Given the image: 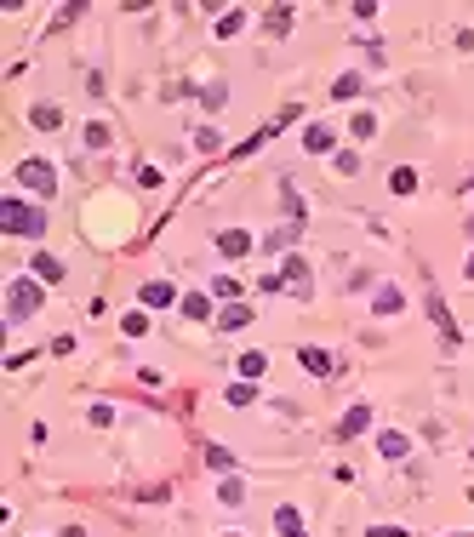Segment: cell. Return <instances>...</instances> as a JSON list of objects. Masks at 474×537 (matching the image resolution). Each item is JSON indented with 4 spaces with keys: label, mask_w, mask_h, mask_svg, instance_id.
<instances>
[{
    "label": "cell",
    "mask_w": 474,
    "mask_h": 537,
    "mask_svg": "<svg viewBox=\"0 0 474 537\" xmlns=\"http://www.w3.org/2000/svg\"><path fill=\"white\" fill-rule=\"evenodd\" d=\"M360 92V75H337V86H331V98H355Z\"/></svg>",
    "instance_id": "44dd1931"
},
{
    "label": "cell",
    "mask_w": 474,
    "mask_h": 537,
    "mask_svg": "<svg viewBox=\"0 0 474 537\" xmlns=\"http://www.w3.org/2000/svg\"><path fill=\"white\" fill-rule=\"evenodd\" d=\"M400 309H406L400 286H377V315H400Z\"/></svg>",
    "instance_id": "9c48e42d"
},
{
    "label": "cell",
    "mask_w": 474,
    "mask_h": 537,
    "mask_svg": "<svg viewBox=\"0 0 474 537\" xmlns=\"http://www.w3.org/2000/svg\"><path fill=\"white\" fill-rule=\"evenodd\" d=\"M218 326H223V332H240V326H251V309H223V315H218Z\"/></svg>",
    "instance_id": "9a60e30c"
},
{
    "label": "cell",
    "mask_w": 474,
    "mask_h": 537,
    "mask_svg": "<svg viewBox=\"0 0 474 537\" xmlns=\"http://www.w3.org/2000/svg\"><path fill=\"white\" fill-rule=\"evenodd\" d=\"M331 143H337L331 126H309V131H303V149H309V155H331Z\"/></svg>",
    "instance_id": "52a82bcc"
},
{
    "label": "cell",
    "mask_w": 474,
    "mask_h": 537,
    "mask_svg": "<svg viewBox=\"0 0 474 537\" xmlns=\"http://www.w3.org/2000/svg\"><path fill=\"white\" fill-rule=\"evenodd\" d=\"M389 189H395V195H412V189H417V172H412V166H395V177H389Z\"/></svg>",
    "instance_id": "5bb4252c"
},
{
    "label": "cell",
    "mask_w": 474,
    "mask_h": 537,
    "mask_svg": "<svg viewBox=\"0 0 474 537\" xmlns=\"http://www.w3.org/2000/svg\"><path fill=\"white\" fill-rule=\"evenodd\" d=\"M29 275H34L40 286H58V280H63V263H58L52 252H40V257H29Z\"/></svg>",
    "instance_id": "277c9868"
},
{
    "label": "cell",
    "mask_w": 474,
    "mask_h": 537,
    "mask_svg": "<svg viewBox=\"0 0 474 537\" xmlns=\"http://www.w3.org/2000/svg\"><path fill=\"white\" fill-rule=\"evenodd\" d=\"M211 292H218V297H240V280H235V275H218V280H211Z\"/></svg>",
    "instance_id": "603a6c76"
},
{
    "label": "cell",
    "mask_w": 474,
    "mask_h": 537,
    "mask_svg": "<svg viewBox=\"0 0 474 537\" xmlns=\"http://www.w3.org/2000/svg\"><path fill=\"white\" fill-rule=\"evenodd\" d=\"M0 229L6 235H46V217H40L34 206H23V200H6L0 206Z\"/></svg>",
    "instance_id": "6da1fadb"
},
{
    "label": "cell",
    "mask_w": 474,
    "mask_h": 537,
    "mask_svg": "<svg viewBox=\"0 0 474 537\" xmlns=\"http://www.w3.org/2000/svg\"><path fill=\"white\" fill-rule=\"evenodd\" d=\"M291 537H303V531H291Z\"/></svg>",
    "instance_id": "f1b7e54d"
},
{
    "label": "cell",
    "mask_w": 474,
    "mask_h": 537,
    "mask_svg": "<svg viewBox=\"0 0 474 537\" xmlns=\"http://www.w3.org/2000/svg\"><path fill=\"white\" fill-rule=\"evenodd\" d=\"M468 280H474V257H468Z\"/></svg>",
    "instance_id": "83f0119b"
},
{
    "label": "cell",
    "mask_w": 474,
    "mask_h": 537,
    "mask_svg": "<svg viewBox=\"0 0 474 537\" xmlns=\"http://www.w3.org/2000/svg\"><path fill=\"white\" fill-rule=\"evenodd\" d=\"M366 423H371V406H355V412H349V418H343V434H360V429H366Z\"/></svg>",
    "instance_id": "d6986e66"
},
{
    "label": "cell",
    "mask_w": 474,
    "mask_h": 537,
    "mask_svg": "<svg viewBox=\"0 0 474 537\" xmlns=\"http://www.w3.org/2000/svg\"><path fill=\"white\" fill-rule=\"evenodd\" d=\"M171 297H178V292H171L166 280H149V286H143V303H149V309H166Z\"/></svg>",
    "instance_id": "7c38bea8"
},
{
    "label": "cell",
    "mask_w": 474,
    "mask_h": 537,
    "mask_svg": "<svg viewBox=\"0 0 474 537\" xmlns=\"http://www.w3.org/2000/svg\"><path fill=\"white\" fill-rule=\"evenodd\" d=\"M109 143V126H86V149H103Z\"/></svg>",
    "instance_id": "d4e9b609"
},
{
    "label": "cell",
    "mask_w": 474,
    "mask_h": 537,
    "mask_svg": "<svg viewBox=\"0 0 474 537\" xmlns=\"http://www.w3.org/2000/svg\"><path fill=\"white\" fill-rule=\"evenodd\" d=\"M29 120H34L40 131H58V126H63V109H58V103H40V109H34Z\"/></svg>",
    "instance_id": "30bf717a"
},
{
    "label": "cell",
    "mask_w": 474,
    "mask_h": 537,
    "mask_svg": "<svg viewBox=\"0 0 474 537\" xmlns=\"http://www.w3.org/2000/svg\"><path fill=\"white\" fill-rule=\"evenodd\" d=\"M218 252H223V257H246V252H251V235H246V229H223V235H218Z\"/></svg>",
    "instance_id": "8992f818"
},
{
    "label": "cell",
    "mask_w": 474,
    "mask_h": 537,
    "mask_svg": "<svg viewBox=\"0 0 474 537\" xmlns=\"http://www.w3.org/2000/svg\"><path fill=\"white\" fill-rule=\"evenodd\" d=\"M297 361H303V372H315V377L331 372V354H326V349H297Z\"/></svg>",
    "instance_id": "ba28073f"
},
{
    "label": "cell",
    "mask_w": 474,
    "mask_h": 537,
    "mask_svg": "<svg viewBox=\"0 0 474 537\" xmlns=\"http://www.w3.org/2000/svg\"><path fill=\"white\" fill-rule=\"evenodd\" d=\"M349 131H355L360 143H366V138H377V115H371V109H360V115L349 120Z\"/></svg>",
    "instance_id": "4fadbf2b"
},
{
    "label": "cell",
    "mask_w": 474,
    "mask_h": 537,
    "mask_svg": "<svg viewBox=\"0 0 474 537\" xmlns=\"http://www.w3.org/2000/svg\"><path fill=\"white\" fill-rule=\"evenodd\" d=\"M183 315H189V321H206V315H211V303H206L200 292H189V297H183Z\"/></svg>",
    "instance_id": "ac0fdd59"
},
{
    "label": "cell",
    "mask_w": 474,
    "mask_h": 537,
    "mask_svg": "<svg viewBox=\"0 0 474 537\" xmlns=\"http://www.w3.org/2000/svg\"><path fill=\"white\" fill-rule=\"evenodd\" d=\"M229 537H240V531H229Z\"/></svg>",
    "instance_id": "f546056e"
},
{
    "label": "cell",
    "mask_w": 474,
    "mask_h": 537,
    "mask_svg": "<svg viewBox=\"0 0 474 537\" xmlns=\"http://www.w3.org/2000/svg\"><path fill=\"white\" fill-rule=\"evenodd\" d=\"M371 537H412V531H400V526H371Z\"/></svg>",
    "instance_id": "4316f807"
},
{
    "label": "cell",
    "mask_w": 474,
    "mask_h": 537,
    "mask_svg": "<svg viewBox=\"0 0 474 537\" xmlns=\"http://www.w3.org/2000/svg\"><path fill=\"white\" fill-rule=\"evenodd\" d=\"M18 183L34 189V195H58V166L52 160H23L18 166Z\"/></svg>",
    "instance_id": "7a4b0ae2"
},
{
    "label": "cell",
    "mask_w": 474,
    "mask_h": 537,
    "mask_svg": "<svg viewBox=\"0 0 474 537\" xmlns=\"http://www.w3.org/2000/svg\"><path fill=\"white\" fill-rule=\"evenodd\" d=\"M251 400H257L251 383H235V389H229V406H251Z\"/></svg>",
    "instance_id": "7402d4cb"
},
{
    "label": "cell",
    "mask_w": 474,
    "mask_h": 537,
    "mask_svg": "<svg viewBox=\"0 0 474 537\" xmlns=\"http://www.w3.org/2000/svg\"><path fill=\"white\" fill-rule=\"evenodd\" d=\"M377 452H383V458H406V434H395V429H389V434L377 440Z\"/></svg>",
    "instance_id": "e0dca14e"
},
{
    "label": "cell",
    "mask_w": 474,
    "mask_h": 537,
    "mask_svg": "<svg viewBox=\"0 0 474 537\" xmlns=\"http://www.w3.org/2000/svg\"><path fill=\"white\" fill-rule=\"evenodd\" d=\"M149 332V315H126V337H143Z\"/></svg>",
    "instance_id": "484cf974"
},
{
    "label": "cell",
    "mask_w": 474,
    "mask_h": 537,
    "mask_svg": "<svg viewBox=\"0 0 474 537\" xmlns=\"http://www.w3.org/2000/svg\"><path fill=\"white\" fill-rule=\"evenodd\" d=\"M218 498L235 509V503H246V486H240V480H223V486H218Z\"/></svg>",
    "instance_id": "ffe728a7"
},
{
    "label": "cell",
    "mask_w": 474,
    "mask_h": 537,
    "mask_svg": "<svg viewBox=\"0 0 474 537\" xmlns=\"http://www.w3.org/2000/svg\"><path fill=\"white\" fill-rule=\"evenodd\" d=\"M263 366H269V354H263V349L240 354V377H246V383H251V377H263Z\"/></svg>",
    "instance_id": "8fae6325"
},
{
    "label": "cell",
    "mask_w": 474,
    "mask_h": 537,
    "mask_svg": "<svg viewBox=\"0 0 474 537\" xmlns=\"http://www.w3.org/2000/svg\"><path fill=\"white\" fill-rule=\"evenodd\" d=\"M275 526H280L286 537H291V531H303V520H297V509H291V503H280V509H275Z\"/></svg>",
    "instance_id": "2e32d148"
},
{
    "label": "cell",
    "mask_w": 474,
    "mask_h": 537,
    "mask_svg": "<svg viewBox=\"0 0 474 537\" xmlns=\"http://www.w3.org/2000/svg\"><path fill=\"white\" fill-rule=\"evenodd\" d=\"M6 303H12V321H29L34 309H40V280H34V275H29V280H12Z\"/></svg>",
    "instance_id": "3957f363"
},
{
    "label": "cell",
    "mask_w": 474,
    "mask_h": 537,
    "mask_svg": "<svg viewBox=\"0 0 474 537\" xmlns=\"http://www.w3.org/2000/svg\"><path fill=\"white\" fill-rule=\"evenodd\" d=\"M280 286H291L297 297H303V292H309V263H303V257H286V268H280Z\"/></svg>",
    "instance_id": "5b68a950"
},
{
    "label": "cell",
    "mask_w": 474,
    "mask_h": 537,
    "mask_svg": "<svg viewBox=\"0 0 474 537\" xmlns=\"http://www.w3.org/2000/svg\"><path fill=\"white\" fill-rule=\"evenodd\" d=\"M240 23H246V12H223V18H218V34H223V40H229V34H235V29H240Z\"/></svg>",
    "instance_id": "cb8c5ba5"
}]
</instances>
